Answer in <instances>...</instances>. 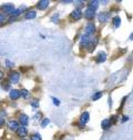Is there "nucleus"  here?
Returning <instances> with one entry per match:
<instances>
[{"label":"nucleus","instance_id":"nucleus-25","mask_svg":"<svg viewBox=\"0 0 133 140\" xmlns=\"http://www.w3.org/2000/svg\"><path fill=\"white\" fill-rule=\"evenodd\" d=\"M6 65H7V67H8V68H13V66H15V65H13V62H11L9 59L6 60Z\"/></svg>","mask_w":133,"mask_h":140},{"label":"nucleus","instance_id":"nucleus-3","mask_svg":"<svg viewBox=\"0 0 133 140\" xmlns=\"http://www.w3.org/2000/svg\"><path fill=\"white\" fill-rule=\"evenodd\" d=\"M20 80V73L19 72H16L13 71L9 75V81L10 83H17Z\"/></svg>","mask_w":133,"mask_h":140},{"label":"nucleus","instance_id":"nucleus-17","mask_svg":"<svg viewBox=\"0 0 133 140\" xmlns=\"http://www.w3.org/2000/svg\"><path fill=\"white\" fill-rule=\"evenodd\" d=\"M36 16H37V13H36V11H28L25 15V18L26 19H33V18H36Z\"/></svg>","mask_w":133,"mask_h":140},{"label":"nucleus","instance_id":"nucleus-31","mask_svg":"<svg viewBox=\"0 0 133 140\" xmlns=\"http://www.w3.org/2000/svg\"><path fill=\"white\" fill-rule=\"evenodd\" d=\"M3 122H5V121H3V119H2V118H0V127H1V126L3 125Z\"/></svg>","mask_w":133,"mask_h":140},{"label":"nucleus","instance_id":"nucleus-18","mask_svg":"<svg viewBox=\"0 0 133 140\" xmlns=\"http://www.w3.org/2000/svg\"><path fill=\"white\" fill-rule=\"evenodd\" d=\"M113 25H114L115 28H119L120 25H121V19H120V17H114V18H113Z\"/></svg>","mask_w":133,"mask_h":140},{"label":"nucleus","instance_id":"nucleus-14","mask_svg":"<svg viewBox=\"0 0 133 140\" xmlns=\"http://www.w3.org/2000/svg\"><path fill=\"white\" fill-rule=\"evenodd\" d=\"M98 7H99V1L94 0V1H90L89 2L88 9H91V10H93V11H95V10L98 9Z\"/></svg>","mask_w":133,"mask_h":140},{"label":"nucleus","instance_id":"nucleus-12","mask_svg":"<svg viewBox=\"0 0 133 140\" xmlns=\"http://www.w3.org/2000/svg\"><path fill=\"white\" fill-rule=\"evenodd\" d=\"M19 121H20V123H21L23 127H25V126L28 125V122H29V117L27 115H20Z\"/></svg>","mask_w":133,"mask_h":140},{"label":"nucleus","instance_id":"nucleus-33","mask_svg":"<svg viewBox=\"0 0 133 140\" xmlns=\"http://www.w3.org/2000/svg\"><path fill=\"white\" fill-rule=\"evenodd\" d=\"M2 77H3V73H2V71H0V80L2 79Z\"/></svg>","mask_w":133,"mask_h":140},{"label":"nucleus","instance_id":"nucleus-34","mask_svg":"<svg viewBox=\"0 0 133 140\" xmlns=\"http://www.w3.org/2000/svg\"><path fill=\"white\" fill-rule=\"evenodd\" d=\"M63 3H70V2H71V1H70V0H66V1H62Z\"/></svg>","mask_w":133,"mask_h":140},{"label":"nucleus","instance_id":"nucleus-32","mask_svg":"<svg viewBox=\"0 0 133 140\" xmlns=\"http://www.w3.org/2000/svg\"><path fill=\"white\" fill-rule=\"evenodd\" d=\"M74 3H75V5H82L83 2H82V1H75Z\"/></svg>","mask_w":133,"mask_h":140},{"label":"nucleus","instance_id":"nucleus-23","mask_svg":"<svg viewBox=\"0 0 133 140\" xmlns=\"http://www.w3.org/2000/svg\"><path fill=\"white\" fill-rule=\"evenodd\" d=\"M30 105H31L33 108H38V107H39V100H38V99H33V100H31Z\"/></svg>","mask_w":133,"mask_h":140},{"label":"nucleus","instance_id":"nucleus-6","mask_svg":"<svg viewBox=\"0 0 133 140\" xmlns=\"http://www.w3.org/2000/svg\"><path fill=\"white\" fill-rule=\"evenodd\" d=\"M110 18V15L108 12H100L98 15V19L100 22H106Z\"/></svg>","mask_w":133,"mask_h":140},{"label":"nucleus","instance_id":"nucleus-28","mask_svg":"<svg viewBox=\"0 0 133 140\" xmlns=\"http://www.w3.org/2000/svg\"><path fill=\"white\" fill-rule=\"evenodd\" d=\"M58 19H59V13H54V16H53L52 18H51V20H52L53 22H56Z\"/></svg>","mask_w":133,"mask_h":140},{"label":"nucleus","instance_id":"nucleus-21","mask_svg":"<svg viewBox=\"0 0 133 140\" xmlns=\"http://www.w3.org/2000/svg\"><path fill=\"white\" fill-rule=\"evenodd\" d=\"M30 140H42V137L39 135V133H33L30 137Z\"/></svg>","mask_w":133,"mask_h":140},{"label":"nucleus","instance_id":"nucleus-5","mask_svg":"<svg viewBox=\"0 0 133 140\" xmlns=\"http://www.w3.org/2000/svg\"><path fill=\"white\" fill-rule=\"evenodd\" d=\"M8 128L10 130H15V131H17L20 126H19V122L16 121V120H10V121H8Z\"/></svg>","mask_w":133,"mask_h":140},{"label":"nucleus","instance_id":"nucleus-20","mask_svg":"<svg viewBox=\"0 0 133 140\" xmlns=\"http://www.w3.org/2000/svg\"><path fill=\"white\" fill-rule=\"evenodd\" d=\"M21 96H22L25 99H28L29 97H30V93H29V91H28L27 89H22V90H21Z\"/></svg>","mask_w":133,"mask_h":140},{"label":"nucleus","instance_id":"nucleus-4","mask_svg":"<svg viewBox=\"0 0 133 140\" xmlns=\"http://www.w3.org/2000/svg\"><path fill=\"white\" fill-rule=\"evenodd\" d=\"M20 96H21V91H19V90H17V89L10 90V92H9V98L12 99V100L18 99Z\"/></svg>","mask_w":133,"mask_h":140},{"label":"nucleus","instance_id":"nucleus-24","mask_svg":"<svg viewBox=\"0 0 133 140\" xmlns=\"http://www.w3.org/2000/svg\"><path fill=\"white\" fill-rule=\"evenodd\" d=\"M49 122H50V119H48V118L43 119L42 122H41V127H42V128H46V127L49 125Z\"/></svg>","mask_w":133,"mask_h":140},{"label":"nucleus","instance_id":"nucleus-13","mask_svg":"<svg viewBox=\"0 0 133 140\" xmlns=\"http://www.w3.org/2000/svg\"><path fill=\"white\" fill-rule=\"evenodd\" d=\"M94 16H95V11H93V10H91V9H86L84 11V17L85 18H88V19L94 18Z\"/></svg>","mask_w":133,"mask_h":140},{"label":"nucleus","instance_id":"nucleus-8","mask_svg":"<svg viewBox=\"0 0 133 140\" xmlns=\"http://www.w3.org/2000/svg\"><path fill=\"white\" fill-rule=\"evenodd\" d=\"M82 17V11L80 9H74L73 11L71 12V18L72 19H75V20H78L80 19Z\"/></svg>","mask_w":133,"mask_h":140},{"label":"nucleus","instance_id":"nucleus-9","mask_svg":"<svg viewBox=\"0 0 133 140\" xmlns=\"http://www.w3.org/2000/svg\"><path fill=\"white\" fill-rule=\"evenodd\" d=\"M49 5H50V2L48 1V0H41V1H39L38 2V9H40V10H45V9H47L49 7Z\"/></svg>","mask_w":133,"mask_h":140},{"label":"nucleus","instance_id":"nucleus-27","mask_svg":"<svg viewBox=\"0 0 133 140\" xmlns=\"http://www.w3.org/2000/svg\"><path fill=\"white\" fill-rule=\"evenodd\" d=\"M5 20H6V15L0 13V25H1L2 22H5Z\"/></svg>","mask_w":133,"mask_h":140},{"label":"nucleus","instance_id":"nucleus-2","mask_svg":"<svg viewBox=\"0 0 133 140\" xmlns=\"http://www.w3.org/2000/svg\"><path fill=\"white\" fill-rule=\"evenodd\" d=\"M95 31V26H94V23L93 22H89V23H86V26H85V35H88V36H91L93 35Z\"/></svg>","mask_w":133,"mask_h":140},{"label":"nucleus","instance_id":"nucleus-19","mask_svg":"<svg viewBox=\"0 0 133 140\" xmlns=\"http://www.w3.org/2000/svg\"><path fill=\"white\" fill-rule=\"evenodd\" d=\"M20 15H21V11H20L19 9H15L11 13H10V16H11L12 18H17V17H19Z\"/></svg>","mask_w":133,"mask_h":140},{"label":"nucleus","instance_id":"nucleus-1","mask_svg":"<svg viewBox=\"0 0 133 140\" xmlns=\"http://www.w3.org/2000/svg\"><path fill=\"white\" fill-rule=\"evenodd\" d=\"M91 42H92V39L88 35H83L81 37V39H80V45H81V47H88Z\"/></svg>","mask_w":133,"mask_h":140},{"label":"nucleus","instance_id":"nucleus-29","mask_svg":"<svg viewBox=\"0 0 133 140\" xmlns=\"http://www.w3.org/2000/svg\"><path fill=\"white\" fill-rule=\"evenodd\" d=\"M9 88H10V86L8 83H2V89L3 90H9Z\"/></svg>","mask_w":133,"mask_h":140},{"label":"nucleus","instance_id":"nucleus-26","mask_svg":"<svg viewBox=\"0 0 133 140\" xmlns=\"http://www.w3.org/2000/svg\"><path fill=\"white\" fill-rule=\"evenodd\" d=\"M52 101H53V105H54V106H59L60 105V100L54 98V97H52Z\"/></svg>","mask_w":133,"mask_h":140},{"label":"nucleus","instance_id":"nucleus-11","mask_svg":"<svg viewBox=\"0 0 133 140\" xmlns=\"http://www.w3.org/2000/svg\"><path fill=\"white\" fill-rule=\"evenodd\" d=\"M1 9L5 12H7V13H9V15H10V13L15 10V7H13V5H10V3H8V5H3L1 7Z\"/></svg>","mask_w":133,"mask_h":140},{"label":"nucleus","instance_id":"nucleus-10","mask_svg":"<svg viewBox=\"0 0 133 140\" xmlns=\"http://www.w3.org/2000/svg\"><path fill=\"white\" fill-rule=\"evenodd\" d=\"M17 133H18V136L20 138H23V137H26L28 135V130H27L26 127H20V128L17 130Z\"/></svg>","mask_w":133,"mask_h":140},{"label":"nucleus","instance_id":"nucleus-16","mask_svg":"<svg viewBox=\"0 0 133 140\" xmlns=\"http://www.w3.org/2000/svg\"><path fill=\"white\" fill-rule=\"evenodd\" d=\"M101 126H102V129L106 130V129L110 128V126H111V121H110L109 119H104V120H103V121L101 122Z\"/></svg>","mask_w":133,"mask_h":140},{"label":"nucleus","instance_id":"nucleus-15","mask_svg":"<svg viewBox=\"0 0 133 140\" xmlns=\"http://www.w3.org/2000/svg\"><path fill=\"white\" fill-rule=\"evenodd\" d=\"M105 59H106V53L105 52H100L99 56H98V58H96V61H98L99 63L100 62H104Z\"/></svg>","mask_w":133,"mask_h":140},{"label":"nucleus","instance_id":"nucleus-35","mask_svg":"<svg viewBox=\"0 0 133 140\" xmlns=\"http://www.w3.org/2000/svg\"><path fill=\"white\" fill-rule=\"evenodd\" d=\"M130 39H131V40H133V33L131 35V37H130Z\"/></svg>","mask_w":133,"mask_h":140},{"label":"nucleus","instance_id":"nucleus-30","mask_svg":"<svg viewBox=\"0 0 133 140\" xmlns=\"http://www.w3.org/2000/svg\"><path fill=\"white\" fill-rule=\"evenodd\" d=\"M126 120H129V117H126V116H124V117H123V118H122V122H125V121H126Z\"/></svg>","mask_w":133,"mask_h":140},{"label":"nucleus","instance_id":"nucleus-22","mask_svg":"<svg viewBox=\"0 0 133 140\" xmlns=\"http://www.w3.org/2000/svg\"><path fill=\"white\" fill-rule=\"evenodd\" d=\"M102 96H103V92L99 91V92H96V93H94V95L92 96V100H98V99L101 98Z\"/></svg>","mask_w":133,"mask_h":140},{"label":"nucleus","instance_id":"nucleus-7","mask_svg":"<svg viewBox=\"0 0 133 140\" xmlns=\"http://www.w3.org/2000/svg\"><path fill=\"white\" fill-rule=\"evenodd\" d=\"M90 120V115H89V112H86L84 111L81 115V117H80V123L81 125H85V123H88V121Z\"/></svg>","mask_w":133,"mask_h":140}]
</instances>
